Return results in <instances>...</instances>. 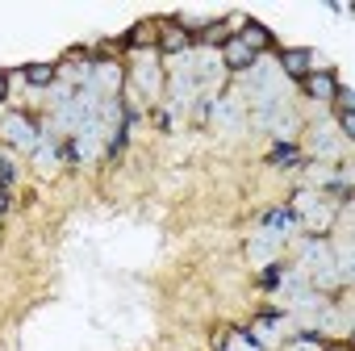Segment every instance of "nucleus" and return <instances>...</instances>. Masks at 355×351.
Returning <instances> with one entry per match:
<instances>
[{
	"label": "nucleus",
	"mask_w": 355,
	"mask_h": 351,
	"mask_svg": "<svg viewBox=\"0 0 355 351\" xmlns=\"http://www.w3.org/2000/svg\"><path fill=\"white\" fill-rule=\"evenodd\" d=\"M5 142H17V146H38V126L30 117H9L5 121Z\"/></svg>",
	"instance_id": "obj_1"
},
{
	"label": "nucleus",
	"mask_w": 355,
	"mask_h": 351,
	"mask_svg": "<svg viewBox=\"0 0 355 351\" xmlns=\"http://www.w3.org/2000/svg\"><path fill=\"white\" fill-rule=\"evenodd\" d=\"M239 42H243V46L255 55V51H263V46L272 42V34H268L259 22H243V30H239Z\"/></svg>",
	"instance_id": "obj_2"
},
{
	"label": "nucleus",
	"mask_w": 355,
	"mask_h": 351,
	"mask_svg": "<svg viewBox=\"0 0 355 351\" xmlns=\"http://www.w3.org/2000/svg\"><path fill=\"white\" fill-rule=\"evenodd\" d=\"M243 22H247V17H226V22L209 26V30H205V42H214V46H226V42H230V34H239V30H243Z\"/></svg>",
	"instance_id": "obj_3"
},
{
	"label": "nucleus",
	"mask_w": 355,
	"mask_h": 351,
	"mask_svg": "<svg viewBox=\"0 0 355 351\" xmlns=\"http://www.w3.org/2000/svg\"><path fill=\"white\" fill-rule=\"evenodd\" d=\"M222 51H226V63H230V67H239V71L255 67V55H251V51H247V46L239 42V38H230V42H226Z\"/></svg>",
	"instance_id": "obj_4"
},
{
	"label": "nucleus",
	"mask_w": 355,
	"mask_h": 351,
	"mask_svg": "<svg viewBox=\"0 0 355 351\" xmlns=\"http://www.w3.org/2000/svg\"><path fill=\"white\" fill-rule=\"evenodd\" d=\"M305 88H309V96H318V101H330L338 88H334V76L330 71H318V76H305Z\"/></svg>",
	"instance_id": "obj_5"
},
{
	"label": "nucleus",
	"mask_w": 355,
	"mask_h": 351,
	"mask_svg": "<svg viewBox=\"0 0 355 351\" xmlns=\"http://www.w3.org/2000/svg\"><path fill=\"white\" fill-rule=\"evenodd\" d=\"M284 71L293 76V80H305L309 76V51H284Z\"/></svg>",
	"instance_id": "obj_6"
},
{
	"label": "nucleus",
	"mask_w": 355,
	"mask_h": 351,
	"mask_svg": "<svg viewBox=\"0 0 355 351\" xmlns=\"http://www.w3.org/2000/svg\"><path fill=\"white\" fill-rule=\"evenodd\" d=\"M255 347H268L272 339H276V318H255V326H251V334H247Z\"/></svg>",
	"instance_id": "obj_7"
},
{
	"label": "nucleus",
	"mask_w": 355,
	"mask_h": 351,
	"mask_svg": "<svg viewBox=\"0 0 355 351\" xmlns=\"http://www.w3.org/2000/svg\"><path fill=\"white\" fill-rule=\"evenodd\" d=\"M26 80H30L34 88H51V84H55V67H51V63H30V67H26Z\"/></svg>",
	"instance_id": "obj_8"
},
{
	"label": "nucleus",
	"mask_w": 355,
	"mask_h": 351,
	"mask_svg": "<svg viewBox=\"0 0 355 351\" xmlns=\"http://www.w3.org/2000/svg\"><path fill=\"white\" fill-rule=\"evenodd\" d=\"M293 222H297V218H293V209H276V214H268V218H263V230H276V234H284Z\"/></svg>",
	"instance_id": "obj_9"
},
{
	"label": "nucleus",
	"mask_w": 355,
	"mask_h": 351,
	"mask_svg": "<svg viewBox=\"0 0 355 351\" xmlns=\"http://www.w3.org/2000/svg\"><path fill=\"white\" fill-rule=\"evenodd\" d=\"M163 51L184 55V51H189V34H184V30H167V34H163Z\"/></svg>",
	"instance_id": "obj_10"
},
{
	"label": "nucleus",
	"mask_w": 355,
	"mask_h": 351,
	"mask_svg": "<svg viewBox=\"0 0 355 351\" xmlns=\"http://www.w3.org/2000/svg\"><path fill=\"white\" fill-rule=\"evenodd\" d=\"M138 80H142V88H146V92H159V88H163V76H159V67H155V63H142Z\"/></svg>",
	"instance_id": "obj_11"
},
{
	"label": "nucleus",
	"mask_w": 355,
	"mask_h": 351,
	"mask_svg": "<svg viewBox=\"0 0 355 351\" xmlns=\"http://www.w3.org/2000/svg\"><path fill=\"white\" fill-rule=\"evenodd\" d=\"M272 163H276V167H288V163H297V146H293V142H280V146L272 151Z\"/></svg>",
	"instance_id": "obj_12"
},
{
	"label": "nucleus",
	"mask_w": 355,
	"mask_h": 351,
	"mask_svg": "<svg viewBox=\"0 0 355 351\" xmlns=\"http://www.w3.org/2000/svg\"><path fill=\"white\" fill-rule=\"evenodd\" d=\"M125 42H130V46H146V42H155V26H142V30H130V34H125Z\"/></svg>",
	"instance_id": "obj_13"
},
{
	"label": "nucleus",
	"mask_w": 355,
	"mask_h": 351,
	"mask_svg": "<svg viewBox=\"0 0 355 351\" xmlns=\"http://www.w3.org/2000/svg\"><path fill=\"white\" fill-rule=\"evenodd\" d=\"M284 351H326V343H322V339H313V334H309V339H293V343H288V347H284Z\"/></svg>",
	"instance_id": "obj_14"
},
{
	"label": "nucleus",
	"mask_w": 355,
	"mask_h": 351,
	"mask_svg": "<svg viewBox=\"0 0 355 351\" xmlns=\"http://www.w3.org/2000/svg\"><path fill=\"white\" fill-rule=\"evenodd\" d=\"M226 351H259V347H255V343H251L247 334H239V339H234V343H230Z\"/></svg>",
	"instance_id": "obj_15"
},
{
	"label": "nucleus",
	"mask_w": 355,
	"mask_h": 351,
	"mask_svg": "<svg viewBox=\"0 0 355 351\" xmlns=\"http://www.w3.org/2000/svg\"><path fill=\"white\" fill-rule=\"evenodd\" d=\"M338 105H343V113H351V88H343V92H338Z\"/></svg>",
	"instance_id": "obj_16"
},
{
	"label": "nucleus",
	"mask_w": 355,
	"mask_h": 351,
	"mask_svg": "<svg viewBox=\"0 0 355 351\" xmlns=\"http://www.w3.org/2000/svg\"><path fill=\"white\" fill-rule=\"evenodd\" d=\"M9 92V76H0V96H5Z\"/></svg>",
	"instance_id": "obj_17"
}]
</instances>
